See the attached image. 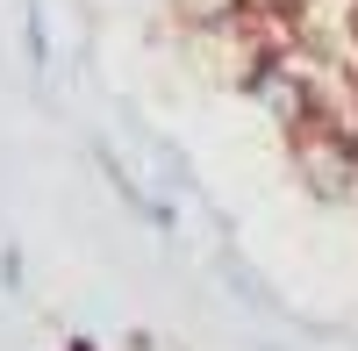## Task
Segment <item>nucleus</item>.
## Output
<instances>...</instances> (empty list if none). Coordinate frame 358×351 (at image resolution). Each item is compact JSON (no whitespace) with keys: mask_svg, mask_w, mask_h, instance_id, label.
I'll use <instances>...</instances> for the list:
<instances>
[{"mask_svg":"<svg viewBox=\"0 0 358 351\" xmlns=\"http://www.w3.org/2000/svg\"><path fill=\"white\" fill-rule=\"evenodd\" d=\"M57 351H101L94 337H65V344H57Z\"/></svg>","mask_w":358,"mask_h":351,"instance_id":"obj_6","label":"nucleus"},{"mask_svg":"<svg viewBox=\"0 0 358 351\" xmlns=\"http://www.w3.org/2000/svg\"><path fill=\"white\" fill-rule=\"evenodd\" d=\"M29 287V258H22V244H0V294H22Z\"/></svg>","mask_w":358,"mask_h":351,"instance_id":"obj_4","label":"nucleus"},{"mask_svg":"<svg viewBox=\"0 0 358 351\" xmlns=\"http://www.w3.org/2000/svg\"><path fill=\"white\" fill-rule=\"evenodd\" d=\"M94 165L108 172V187H115V194H122V201H129V208H136V222H151V229H165V237H172V229H179V208H172V201H165L158 187H143V180H136V172H129L122 158H115V151H108V143H94Z\"/></svg>","mask_w":358,"mask_h":351,"instance_id":"obj_2","label":"nucleus"},{"mask_svg":"<svg viewBox=\"0 0 358 351\" xmlns=\"http://www.w3.org/2000/svg\"><path fill=\"white\" fill-rule=\"evenodd\" d=\"M287 143H294V165H301V180H308L315 201H344V194L358 187V136L337 122V115L301 122Z\"/></svg>","mask_w":358,"mask_h":351,"instance_id":"obj_1","label":"nucleus"},{"mask_svg":"<svg viewBox=\"0 0 358 351\" xmlns=\"http://www.w3.org/2000/svg\"><path fill=\"white\" fill-rule=\"evenodd\" d=\"M22 50H29V65L50 72V29H43V8L36 0H22Z\"/></svg>","mask_w":358,"mask_h":351,"instance_id":"obj_3","label":"nucleus"},{"mask_svg":"<svg viewBox=\"0 0 358 351\" xmlns=\"http://www.w3.org/2000/svg\"><path fill=\"white\" fill-rule=\"evenodd\" d=\"M179 8H187V22H229L244 0H179Z\"/></svg>","mask_w":358,"mask_h":351,"instance_id":"obj_5","label":"nucleus"}]
</instances>
